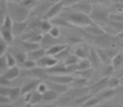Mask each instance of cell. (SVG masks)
I'll return each instance as SVG.
<instances>
[{
  "label": "cell",
  "mask_w": 123,
  "mask_h": 107,
  "mask_svg": "<svg viewBox=\"0 0 123 107\" xmlns=\"http://www.w3.org/2000/svg\"><path fill=\"white\" fill-rule=\"evenodd\" d=\"M68 42L69 45H79V44L83 43V39L79 37H75V36H71V37H68Z\"/></svg>",
  "instance_id": "37"
},
{
  "label": "cell",
  "mask_w": 123,
  "mask_h": 107,
  "mask_svg": "<svg viewBox=\"0 0 123 107\" xmlns=\"http://www.w3.org/2000/svg\"><path fill=\"white\" fill-rule=\"evenodd\" d=\"M75 77H73L71 75H54L49 78V80L52 82L63 84V85H71L74 81Z\"/></svg>",
  "instance_id": "6"
},
{
  "label": "cell",
  "mask_w": 123,
  "mask_h": 107,
  "mask_svg": "<svg viewBox=\"0 0 123 107\" xmlns=\"http://www.w3.org/2000/svg\"><path fill=\"white\" fill-rule=\"evenodd\" d=\"M101 103V99L98 95H89V98L84 102L82 107H95Z\"/></svg>",
  "instance_id": "20"
},
{
  "label": "cell",
  "mask_w": 123,
  "mask_h": 107,
  "mask_svg": "<svg viewBox=\"0 0 123 107\" xmlns=\"http://www.w3.org/2000/svg\"><path fill=\"white\" fill-rule=\"evenodd\" d=\"M22 47L25 50H27L29 53H31L35 49L40 48V43H35V42H31V41L25 40L24 42H22Z\"/></svg>",
  "instance_id": "26"
},
{
  "label": "cell",
  "mask_w": 123,
  "mask_h": 107,
  "mask_svg": "<svg viewBox=\"0 0 123 107\" xmlns=\"http://www.w3.org/2000/svg\"><path fill=\"white\" fill-rule=\"evenodd\" d=\"M14 56H15L17 63L21 64V65L24 63V62H25V60L27 59V54L25 52H21V50H17Z\"/></svg>",
  "instance_id": "31"
},
{
  "label": "cell",
  "mask_w": 123,
  "mask_h": 107,
  "mask_svg": "<svg viewBox=\"0 0 123 107\" xmlns=\"http://www.w3.org/2000/svg\"><path fill=\"white\" fill-rule=\"evenodd\" d=\"M12 101L9 97H5V95H0V105H5V104H10Z\"/></svg>",
  "instance_id": "46"
},
{
  "label": "cell",
  "mask_w": 123,
  "mask_h": 107,
  "mask_svg": "<svg viewBox=\"0 0 123 107\" xmlns=\"http://www.w3.org/2000/svg\"><path fill=\"white\" fill-rule=\"evenodd\" d=\"M7 47H9V44H7L3 39H0V58L5 56L6 50H7Z\"/></svg>",
  "instance_id": "38"
},
{
  "label": "cell",
  "mask_w": 123,
  "mask_h": 107,
  "mask_svg": "<svg viewBox=\"0 0 123 107\" xmlns=\"http://www.w3.org/2000/svg\"><path fill=\"white\" fill-rule=\"evenodd\" d=\"M114 107H123V104H121V105H117V106H114Z\"/></svg>",
  "instance_id": "55"
},
{
  "label": "cell",
  "mask_w": 123,
  "mask_h": 107,
  "mask_svg": "<svg viewBox=\"0 0 123 107\" xmlns=\"http://www.w3.org/2000/svg\"><path fill=\"white\" fill-rule=\"evenodd\" d=\"M53 4H56V3H59V2H63V0H49Z\"/></svg>",
  "instance_id": "52"
},
{
  "label": "cell",
  "mask_w": 123,
  "mask_h": 107,
  "mask_svg": "<svg viewBox=\"0 0 123 107\" xmlns=\"http://www.w3.org/2000/svg\"><path fill=\"white\" fill-rule=\"evenodd\" d=\"M108 11H110V14L122 15L123 14V3H111Z\"/></svg>",
  "instance_id": "25"
},
{
  "label": "cell",
  "mask_w": 123,
  "mask_h": 107,
  "mask_svg": "<svg viewBox=\"0 0 123 107\" xmlns=\"http://www.w3.org/2000/svg\"><path fill=\"white\" fill-rule=\"evenodd\" d=\"M59 97V94L57 91H55L54 89H49L47 91H45L42 95V100L46 101V102H49V101H55L58 99Z\"/></svg>",
  "instance_id": "18"
},
{
  "label": "cell",
  "mask_w": 123,
  "mask_h": 107,
  "mask_svg": "<svg viewBox=\"0 0 123 107\" xmlns=\"http://www.w3.org/2000/svg\"><path fill=\"white\" fill-rule=\"evenodd\" d=\"M111 64L115 67V69H119L123 66V53H117L111 60Z\"/></svg>",
  "instance_id": "23"
},
{
  "label": "cell",
  "mask_w": 123,
  "mask_h": 107,
  "mask_svg": "<svg viewBox=\"0 0 123 107\" xmlns=\"http://www.w3.org/2000/svg\"><path fill=\"white\" fill-rule=\"evenodd\" d=\"M79 60H80V59L78 57H76V56L73 54V55H69L68 57L64 60L63 64L65 66H76V64L78 63V61H79Z\"/></svg>",
  "instance_id": "28"
},
{
  "label": "cell",
  "mask_w": 123,
  "mask_h": 107,
  "mask_svg": "<svg viewBox=\"0 0 123 107\" xmlns=\"http://www.w3.org/2000/svg\"><path fill=\"white\" fill-rule=\"evenodd\" d=\"M110 77H102L97 81L95 84H93L91 87H88V94L89 95H96V94H100L102 90H104L105 88H107V82Z\"/></svg>",
  "instance_id": "2"
},
{
  "label": "cell",
  "mask_w": 123,
  "mask_h": 107,
  "mask_svg": "<svg viewBox=\"0 0 123 107\" xmlns=\"http://www.w3.org/2000/svg\"><path fill=\"white\" fill-rule=\"evenodd\" d=\"M0 34H1L2 39H3V40L6 42L7 44H12L14 42V33H13V30L1 29V32H0Z\"/></svg>",
  "instance_id": "19"
},
{
  "label": "cell",
  "mask_w": 123,
  "mask_h": 107,
  "mask_svg": "<svg viewBox=\"0 0 123 107\" xmlns=\"http://www.w3.org/2000/svg\"><path fill=\"white\" fill-rule=\"evenodd\" d=\"M93 15L91 17L92 20H101V21H105L108 19L110 17V11H106V10H103V8H95L93 6V11H92V14Z\"/></svg>",
  "instance_id": "7"
},
{
  "label": "cell",
  "mask_w": 123,
  "mask_h": 107,
  "mask_svg": "<svg viewBox=\"0 0 123 107\" xmlns=\"http://www.w3.org/2000/svg\"><path fill=\"white\" fill-rule=\"evenodd\" d=\"M52 29H53V24L51 23V21L42 20V22H41V30H42V32L44 34H49Z\"/></svg>",
  "instance_id": "35"
},
{
  "label": "cell",
  "mask_w": 123,
  "mask_h": 107,
  "mask_svg": "<svg viewBox=\"0 0 123 107\" xmlns=\"http://www.w3.org/2000/svg\"><path fill=\"white\" fill-rule=\"evenodd\" d=\"M42 100V94L38 92L37 90L36 91H33L32 92V98H31V101H30V104L31 105H36V104H39Z\"/></svg>",
  "instance_id": "29"
},
{
  "label": "cell",
  "mask_w": 123,
  "mask_h": 107,
  "mask_svg": "<svg viewBox=\"0 0 123 107\" xmlns=\"http://www.w3.org/2000/svg\"><path fill=\"white\" fill-rule=\"evenodd\" d=\"M38 107H55L54 105H52V104H44V105H40Z\"/></svg>",
  "instance_id": "53"
},
{
  "label": "cell",
  "mask_w": 123,
  "mask_h": 107,
  "mask_svg": "<svg viewBox=\"0 0 123 107\" xmlns=\"http://www.w3.org/2000/svg\"><path fill=\"white\" fill-rule=\"evenodd\" d=\"M89 1L92 4L95 3V4H102V3H107V2H110L111 3V0H87Z\"/></svg>",
  "instance_id": "48"
},
{
  "label": "cell",
  "mask_w": 123,
  "mask_h": 107,
  "mask_svg": "<svg viewBox=\"0 0 123 107\" xmlns=\"http://www.w3.org/2000/svg\"><path fill=\"white\" fill-rule=\"evenodd\" d=\"M12 87H0V95L10 98V92Z\"/></svg>",
  "instance_id": "45"
},
{
  "label": "cell",
  "mask_w": 123,
  "mask_h": 107,
  "mask_svg": "<svg viewBox=\"0 0 123 107\" xmlns=\"http://www.w3.org/2000/svg\"><path fill=\"white\" fill-rule=\"evenodd\" d=\"M36 66H37V62L34 61V60H32V59H29V58H27L25 60V62L22 64V67H23V68H25V69H27V70L33 69Z\"/></svg>",
  "instance_id": "36"
},
{
  "label": "cell",
  "mask_w": 123,
  "mask_h": 107,
  "mask_svg": "<svg viewBox=\"0 0 123 107\" xmlns=\"http://www.w3.org/2000/svg\"><path fill=\"white\" fill-rule=\"evenodd\" d=\"M2 107H14V106L10 103V104H5V105H2Z\"/></svg>",
  "instance_id": "54"
},
{
  "label": "cell",
  "mask_w": 123,
  "mask_h": 107,
  "mask_svg": "<svg viewBox=\"0 0 123 107\" xmlns=\"http://www.w3.org/2000/svg\"><path fill=\"white\" fill-rule=\"evenodd\" d=\"M121 68H122V71H121V74H120V76H123V66L121 67Z\"/></svg>",
  "instance_id": "56"
},
{
  "label": "cell",
  "mask_w": 123,
  "mask_h": 107,
  "mask_svg": "<svg viewBox=\"0 0 123 107\" xmlns=\"http://www.w3.org/2000/svg\"><path fill=\"white\" fill-rule=\"evenodd\" d=\"M88 60L91 61L92 66L95 69H98L100 66H101V60H100V57L98 55V52L96 48H89V55H88Z\"/></svg>",
  "instance_id": "8"
},
{
  "label": "cell",
  "mask_w": 123,
  "mask_h": 107,
  "mask_svg": "<svg viewBox=\"0 0 123 107\" xmlns=\"http://www.w3.org/2000/svg\"><path fill=\"white\" fill-rule=\"evenodd\" d=\"M95 107H114V106H110L108 104H101L100 103V104H98V105L95 106Z\"/></svg>",
  "instance_id": "51"
},
{
  "label": "cell",
  "mask_w": 123,
  "mask_h": 107,
  "mask_svg": "<svg viewBox=\"0 0 123 107\" xmlns=\"http://www.w3.org/2000/svg\"><path fill=\"white\" fill-rule=\"evenodd\" d=\"M66 48H68V45H64V44H55V45H53L49 48L46 49V55L51 56V57H56V56H58L61 52H63Z\"/></svg>",
  "instance_id": "10"
},
{
  "label": "cell",
  "mask_w": 123,
  "mask_h": 107,
  "mask_svg": "<svg viewBox=\"0 0 123 107\" xmlns=\"http://www.w3.org/2000/svg\"><path fill=\"white\" fill-rule=\"evenodd\" d=\"M0 68H1V69L7 68V64H6L5 57H1V58H0Z\"/></svg>",
  "instance_id": "47"
},
{
  "label": "cell",
  "mask_w": 123,
  "mask_h": 107,
  "mask_svg": "<svg viewBox=\"0 0 123 107\" xmlns=\"http://www.w3.org/2000/svg\"><path fill=\"white\" fill-rule=\"evenodd\" d=\"M117 94V89H114V88H105L104 90H102L100 92V95L98 97L101 99V101L103 100H111Z\"/></svg>",
  "instance_id": "15"
},
{
  "label": "cell",
  "mask_w": 123,
  "mask_h": 107,
  "mask_svg": "<svg viewBox=\"0 0 123 107\" xmlns=\"http://www.w3.org/2000/svg\"><path fill=\"white\" fill-rule=\"evenodd\" d=\"M5 60H6V64H7V68L10 67H14L17 65V61H16V58L13 54L11 53H6L5 54Z\"/></svg>",
  "instance_id": "30"
},
{
  "label": "cell",
  "mask_w": 123,
  "mask_h": 107,
  "mask_svg": "<svg viewBox=\"0 0 123 107\" xmlns=\"http://www.w3.org/2000/svg\"><path fill=\"white\" fill-rule=\"evenodd\" d=\"M88 80L85 78H82V77H78V78H75L74 81L71 85H73L74 88H84L87 84Z\"/></svg>",
  "instance_id": "24"
},
{
  "label": "cell",
  "mask_w": 123,
  "mask_h": 107,
  "mask_svg": "<svg viewBox=\"0 0 123 107\" xmlns=\"http://www.w3.org/2000/svg\"><path fill=\"white\" fill-rule=\"evenodd\" d=\"M66 22L71 23L72 25H75V26H82V27H87L94 23L91 16L76 12V11L68 14V17H66Z\"/></svg>",
  "instance_id": "1"
},
{
  "label": "cell",
  "mask_w": 123,
  "mask_h": 107,
  "mask_svg": "<svg viewBox=\"0 0 123 107\" xmlns=\"http://www.w3.org/2000/svg\"><path fill=\"white\" fill-rule=\"evenodd\" d=\"M11 81L6 79L4 76H0V87H10Z\"/></svg>",
  "instance_id": "41"
},
{
  "label": "cell",
  "mask_w": 123,
  "mask_h": 107,
  "mask_svg": "<svg viewBox=\"0 0 123 107\" xmlns=\"http://www.w3.org/2000/svg\"><path fill=\"white\" fill-rule=\"evenodd\" d=\"M81 0H63L64 7H73L74 5H76L78 2H80Z\"/></svg>",
  "instance_id": "42"
},
{
  "label": "cell",
  "mask_w": 123,
  "mask_h": 107,
  "mask_svg": "<svg viewBox=\"0 0 123 107\" xmlns=\"http://www.w3.org/2000/svg\"><path fill=\"white\" fill-rule=\"evenodd\" d=\"M20 95H22L21 92V87H12L10 92V99L11 101H16L20 98Z\"/></svg>",
  "instance_id": "27"
},
{
  "label": "cell",
  "mask_w": 123,
  "mask_h": 107,
  "mask_svg": "<svg viewBox=\"0 0 123 107\" xmlns=\"http://www.w3.org/2000/svg\"><path fill=\"white\" fill-rule=\"evenodd\" d=\"M120 86V79L118 77H110L107 82V88H114L117 89Z\"/></svg>",
  "instance_id": "32"
},
{
  "label": "cell",
  "mask_w": 123,
  "mask_h": 107,
  "mask_svg": "<svg viewBox=\"0 0 123 107\" xmlns=\"http://www.w3.org/2000/svg\"><path fill=\"white\" fill-rule=\"evenodd\" d=\"M117 92L123 95V85H122V86H119L118 88H117Z\"/></svg>",
  "instance_id": "50"
},
{
  "label": "cell",
  "mask_w": 123,
  "mask_h": 107,
  "mask_svg": "<svg viewBox=\"0 0 123 107\" xmlns=\"http://www.w3.org/2000/svg\"><path fill=\"white\" fill-rule=\"evenodd\" d=\"M39 83H40L39 81L35 80V81H32V82H30V83L24 84V85L21 87V92H22V95L29 94V92H33V91H34V88H37V86H38Z\"/></svg>",
  "instance_id": "16"
},
{
  "label": "cell",
  "mask_w": 123,
  "mask_h": 107,
  "mask_svg": "<svg viewBox=\"0 0 123 107\" xmlns=\"http://www.w3.org/2000/svg\"><path fill=\"white\" fill-rule=\"evenodd\" d=\"M49 37L54 38V39H57L60 37V27L58 26H53V29L51 30V32L49 33Z\"/></svg>",
  "instance_id": "39"
},
{
  "label": "cell",
  "mask_w": 123,
  "mask_h": 107,
  "mask_svg": "<svg viewBox=\"0 0 123 107\" xmlns=\"http://www.w3.org/2000/svg\"><path fill=\"white\" fill-rule=\"evenodd\" d=\"M9 1H11V2H14V1H16V0H9Z\"/></svg>",
  "instance_id": "57"
},
{
  "label": "cell",
  "mask_w": 123,
  "mask_h": 107,
  "mask_svg": "<svg viewBox=\"0 0 123 107\" xmlns=\"http://www.w3.org/2000/svg\"><path fill=\"white\" fill-rule=\"evenodd\" d=\"M19 75H20V68H19L18 66H14V67L6 68V70H5L4 74L2 76H4L6 79H9L10 81H12L17 77H19Z\"/></svg>",
  "instance_id": "12"
},
{
  "label": "cell",
  "mask_w": 123,
  "mask_h": 107,
  "mask_svg": "<svg viewBox=\"0 0 123 107\" xmlns=\"http://www.w3.org/2000/svg\"><path fill=\"white\" fill-rule=\"evenodd\" d=\"M91 68H93V66L88 59H80L76 64V71H82V70H87Z\"/></svg>",
  "instance_id": "14"
},
{
  "label": "cell",
  "mask_w": 123,
  "mask_h": 107,
  "mask_svg": "<svg viewBox=\"0 0 123 107\" xmlns=\"http://www.w3.org/2000/svg\"><path fill=\"white\" fill-rule=\"evenodd\" d=\"M59 107H63V106H59Z\"/></svg>",
  "instance_id": "58"
},
{
  "label": "cell",
  "mask_w": 123,
  "mask_h": 107,
  "mask_svg": "<svg viewBox=\"0 0 123 107\" xmlns=\"http://www.w3.org/2000/svg\"><path fill=\"white\" fill-rule=\"evenodd\" d=\"M74 55L76 56V57H78L79 59H88L89 49H87L82 43H81V44H79V45H77V47L75 48Z\"/></svg>",
  "instance_id": "11"
},
{
  "label": "cell",
  "mask_w": 123,
  "mask_h": 107,
  "mask_svg": "<svg viewBox=\"0 0 123 107\" xmlns=\"http://www.w3.org/2000/svg\"><path fill=\"white\" fill-rule=\"evenodd\" d=\"M45 55H46V49L38 48V49L33 50V52H31V53H27V58L37 62L38 60H40L41 58H43Z\"/></svg>",
  "instance_id": "13"
},
{
  "label": "cell",
  "mask_w": 123,
  "mask_h": 107,
  "mask_svg": "<svg viewBox=\"0 0 123 107\" xmlns=\"http://www.w3.org/2000/svg\"><path fill=\"white\" fill-rule=\"evenodd\" d=\"M116 36H117V38L118 39H120V40L123 41V30L122 32H120V33H118V34H116Z\"/></svg>",
  "instance_id": "49"
},
{
  "label": "cell",
  "mask_w": 123,
  "mask_h": 107,
  "mask_svg": "<svg viewBox=\"0 0 123 107\" xmlns=\"http://www.w3.org/2000/svg\"><path fill=\"white\" fill-rule=\"evenodd\" d=\"M15 16H16V21L17 22L25 21L27 16H29V8L22 6V5H19V6L16 8Z\"/></svg>",
  "instance_id": "9"
},
{
  "label": "cell",
  "mask_w": 123,
  "mask_h": 107,
  "mask_svg": "<svg viewBox=\"0 0 123 107\" xmlns=\"http://www.w3.org/2000/svg\"><path fill=\"white\" fill-rule=\"evenodd\" d=\"M64 8V4L63 2H59V3H56L53 4L51 7L47 10V12L44 14L42 17V20H52V19L56 18L59 14L62 12V10Z\"/></svg>",
  "instance_id": "3"
},
{
  "label": "cell",
  "mask_w": 123,
  "mask_h": 107,
  "mask_svg": "<svg viewBox=\"0 0 123 107\" xmlns=\"http://www.w3.org/2000/svg\"><path fill=\"white\" fill-rule=\"evenodd\" d=\"M115 67L113 66V64H107L104 65V69L102 71V77H111L113 74L115 72Z\"/></svg>",
  "instance_id": "34"
},
{
  "label": "cell",
  "mask_w": 123,
  "mask_h": 107,
  "mask_svg": "<svg viewBox=\"0 0 123 107\" xmlns=\"http://www.w3.org/2000/svg\"><path fill=\"white\" fill-rule=\"evenodd\" d=\"M68 53H69V48L68 47V48H66V49H64L63 52H61V53H60L58 56H56V58H57L58 60H60V59H63V60H65V59H66V58H68V56H69V55H68Z\"/></svg>",
  "instance_id": "44"
},
{
  "label": "cell",
  "mask_w": 123,
  "mask_h": 107,
  "mask_svg": "<svg viewBox=\"0 0 123 107\" xmlns=\"http://www.w3.org/2000/svg\"><path fill=\"white\" fill-rule=\"evenodd\" d=\"M49 87H51V89H54L55 91H57L59 95H63V94H65V92H68V85L55 83V82H52V81H51V84H49Z\"/></svg>",
  "instance_id": "17"
},
{
  "label": "cell",
  "mask_w": 123,
  "mask_h": 107,
  "mask_svg": "<svg viewBox=\"0 0 123 107\" xmlns=\"http://www.w3.org/2000/svg\"><path fill=\"white\" fill-rule=\"evenodd\" d=\"M26 30V23L25 21L23 22H16L13 25V33L14 35H21L25 32Z\"/></svg>",
  "instance_id": "21"
},
{
  "label": "cell",
  "mask_w": 123,
  "mask_h": 107,
  "mask_svg": "<svg viewBox=\"0 0 123 107\" xmlns=\"http://www.w3.org/2000/svg\"><path fill=\"white\" fill-rule=\"evenodd\" d=\"M58 59L56 57H51V56L45 55L43 58L37 61V65L42 67V68H52L58 64Z\"/></svg>",
  "instance_id": "5"
},
{
  "label": "cell",
  "mask_w": 123,
  "mask_h": 107,
  "mask_svg": "<svg viewBox=\"0 0 123 107\" xmlns=\"http://www.w3.org/2000/svg\"><path fill=\"white\" fill-rule=\"evenodd\" d=\"M35 3H36V0H22L20 5L30 10V7H32L33 5H35Z\"/></svg>",
  "instance_id": "43"
},
{
  "label": "cell",
  "mask_w": 123,
  "mask_h": 107,
  "mask_svg": "<svg viewBox=\"0 0 123 107\" xmlns=\"http://www.w3.org/2000/svg\"><path fill=\"white\" fill-rule=\"evenodd\" d=\"M85 29L89 34L95 35V36H100V35H102V34L105 33L104 30H103L101 26H99V25H97L95 23H93L92 25H89V26H87V27H85Z\"/></svg>",
  "instance_id": "22"
},
{
  "label": "cell",
  "mask_w": 123,
  "mask_h": 107,
  "mask_svg": "<svg viewBox=\"0 0 123 107\" xmlns=\"http://www.w3.org/2000/svg\"><path fill=\"white\" fill-rule=\"evenodd\" d=\"M72 8L74 11H76V12L86 14V15L91 16L92 11H93V4L89 1H87V0H81L80 2H78V3L76 5H74Z\"/></svg>",
  "instance_id": "4"
},
{
  "label": "cell",
  "mask_w": 123,
  "mask_h": 107,
  "mask_svg": "<svg viewBox=\"0 0 123 107\" xmlns=\"http://www.w3.org/2000/svg\"><path fill=\"white\" fill-rule=\"evenodd\" d=\"M13 25H14L13 18H12V17H11L10 15H7V16H5V17H4L3 24H2V27H1V29L13 30Z\"/></svg>",
  "instance_id": "33"
},
{
  "label": "cell",
  "mask_w": 123,
  "mask_h": 107,
  "mask_svg": "<svg viewBox=\"0 0 123 107\" xmlns=\"http://www.w3.org/2000/svg\"><path fill=\"white\" fill-rule=\"evenodd\" d=\"M36 90L43 95L45 91L49 90V85H46L45 83H41V82H40V83L38 84V86H37V88H36Z\"/></svg>",
  "instance_id": "40"
}]
</instances>
